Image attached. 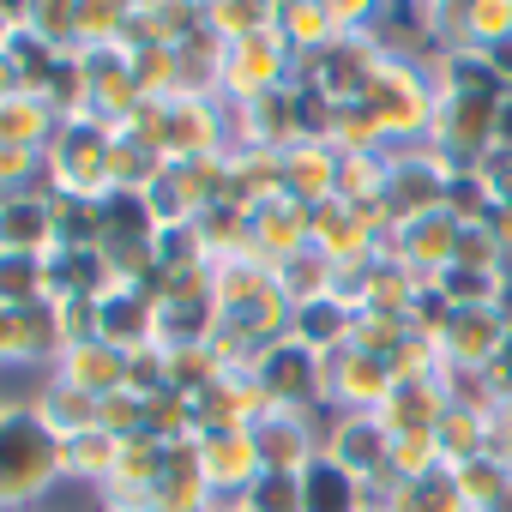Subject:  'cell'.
<instances>
[{
  "label": "cell",
  "instance_id": "6da1fadb",
  "mask_svg": "<svg viewBox=\"0 0 512 512\" xmlns=\"http://www.w3.org/2000/svg\"><path fill=\"white\" fill-rule=\"evenodd\" d=\"M308 500H314V512H344V476H332V470H320L314 476V488H308Z\"/></svg>",
  "mask_w": 512,
  "mask_h": 512
}]
</instances>
